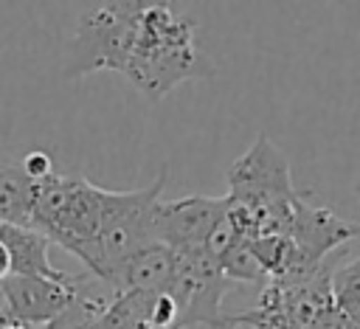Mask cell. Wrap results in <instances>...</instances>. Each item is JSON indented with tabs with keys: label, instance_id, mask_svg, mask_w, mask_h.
<instances>
[{
	"label": "cell",
	"instance_id": "obj_10",
	"mask_svg": "<svg viewBox=\"0 0 360 329\" xmlns=\"http://www.w3.org/2000/svg\"><path fill=\"white\" fill-rule=\"evenodd\" d=\"M329 284H332V298H335L338 309L349 318V323L354 329H360V256L352 259L349 264L332 270Z\"/></svg>",
	"mask_w": 360,
	"mask_h": 329
},
{
	"label": "cell",
	"instance_id": "obj_11",
	"mask_svg": "<svg viewBox=\"0 0 360 329\" xmlns=\"http://www.w3.org/2000/svg\"><path fill=\"white\" fill-rule=\"evenodd\" d=\"M217 264H219V270H222V276L228 278V281H267L264 278V273H262V267H259V262L253 259V253H250V245H248V239H239V242H233L219 259H217Z\"/></svg>",
	"mask_w": 360,
	"mask_h": 329
},
{
	"label": "cell",
	"instance_id": "obj_9",
	"mask_svg": "<svg viewBox=\"0 0 360 329\" xmlns=\"http://www.w3.org/2000/svg\"><path fill=\"white\" fill-rule=\"evenodd\" d=\"M31 197L34 183L25 177L20 157L0 146V222L31 228Z\"/></svg>",
	"mask_w": 360,
	"mask_h": 329
},
{
	"label": "cell",
	"instance_id": "obj_8",
	"mask_svg": "<svg viewBox=\"0 0 360 329\" xmlns=\"http://www.w3.org/2000/svg\"><path fill=\"white\" fill-rule=\"evenodd\" d=\"M174 276V250L163 242H149L138 247L115 278V292H146L166 295Z\"/></svg>",
	"mask_w": 360,
	"mask_h": 329
},
{
	"label": "cell",
	"instance_id": "obj_1",
	"mask_svg": "<svg viewBox=\"0 0 360 329\" xmlns=\"http://www.w3.org/2000/svg\"><path fill=\"white\" fill-rule=\"evenodd\" d=\"M143 96L163 98L188 79L211 76L208 59L194 45V22L172 8V3H146L135 20L132 48L121 67Z\"/></svg>",
	"mask_w": 360,
	"mask_h": 329
},
{
	"label": "cell",
	"instance_id": "obj_5",
	"mask_svg": "<svg viewBox=\"0 0 360 329\" xmlns=\"http://www.w3.org/2000/svg\"><path fill=\"white\" fill-rule=\"evenodd\" d=\"M225 197H202L191 194L183 200L158 202L152 208V239L163 242L172 250H205V242L214 225L225 217Z\"/></svg>",
	"mask_w": 360,
	"mask_h": 329
},
{
	"label": "cell",
	"instance_id": "obj_3",
	"mask_svg": "<svg viewBox=\"0 0 360 329\" xmlns=\"http://www.w3.org/2000/svg\"><path fill=\"white\" fill-rule=\"evenodd\" d=\"M231 281L222 276L219 264L202 250H174V276L169 284V298L177 307V326L191 329L197 323L222 326V298Z\"/></svg>",
	"mask_w": 360,
	"mask_h": 329
},
{
	"label": "cell",
	"instance_id": "obj_4",
	"mask_svg": "<svg viewBox=\"0 0 360 329\" xmlns=\"http://www.w3.org/2000/svg\"><path fill=\"white\" fill-rule=\"evenodd\" d=\"M281 236L292 242L304 267L318 273L326 253L346 245L349 239H360V225L338 217L329 205H315L312 191H295Z\"/></svg>",
	"mask_w": 360,
	"mask_h": 329
},
{
	"label": "cell",
	"instance_id": "obj_14",
	"mask_svg": "<svg viewBox=\"0 0 360 329\" xmlns=\"http://www.w3.org/2000/svg\"><path fill=\"white\" fill-rule=\"evenodd\" d=\"M0 329H28V326H22V323H14V321H11V323H6V326H0Z\"/></svg>",
	"mask_w": 360,
	"mask_h": 329
},
{
	"label": "cell",
	"instance_id": "obj_7",
	"mask_svg": "<svg viewBox=\"0 0 360 329\" xmlns=\"http://www.w3.org/2000/svg\"><path fill=\"white\" fill-rule=\"evenodd\" d=\"M0 242L8 250L11 276H37V278L59 281V284H73L79 278V276H70L51 264V256H48L51 242H48V236H42L34 228L0 222Z\"/></svg>",
	"mask_w": 360,
	"mask_h": 329
},
{
	"label": "cell",
	"instance_id": "obj_15",
	"mask_svg": "<svg viewBox=\"0 0 360 329\" xmlns=\"http://www.w3.org/2000/svg\"><path fill=\"white\" fill-rule=\"evenodd\" d=\"M354 194H357V200H360V183H357V186H354Z\"/></svg>",
	"mask_w": 360,
	"mask_h": 329
},
{
	"label": "cell",
	"instance_id": "obj_13",
	"mask_svg": "<svg viewBox=\"0 0 360 329\" xmlns=\"http://www.w3.org/2000/svg\"><path fill=\"white\" fill-rule=\"evenodd\" d=\"M8 276H11V259H8L6 245L0 242V281H3V278H8Z\"/></svg>",
	"mask_w": 360,
	"mask_h": 329
},
{
	"label": "cell",
	"instance_id": "obj_2",
	"mask_svg": "<svg viewBox=\"0 0 360 329\" xmlns=\"http://www.w3.org/2000/svg\"><path fill=\"white\" fill-rule=\"evenodd\" d=\"M141 11V0L124 3H98L79 17V28L68 42L65 53V76L79 79L98 70L121 73L135 34V20Z\"/></svg>",
	"mask_w": 360,
	"mask_h": 329
},
{
	"label": "cell",
	"instance_id": "obj_12",
	"mask_svg": "<svg viewBox=\"0 0 360 329\" xmlns=\"http://www.w3.org/2000/svg\"><path fill=\"white\" fill-rule=\"evenodd\" d=\"M20 166H22V172H25V177H28L31 183H39V180H45V177L53 174V160H51V155L42 152V149L22 155V157H20Z\"/></svg>",
	"mask_w": 360,
	"mask_h": 329
},
{
	"label": "cell",
	"instance_id": "obj_6",
	"mask_svg": "<svg viewBox=\"0 0 360 329\" xmlns=\"http://www.w3.org/2000/svg\"><path fill=\"white\" fill-rule=\"evenodd\" d=\"M79 284L82 276L73 284H59L37 276H8L0 281V301L14 323L42 329L73 304Z\"/></svg>",
	"mask_w": 360,
	"mask_h": 329
}]
</instances>
